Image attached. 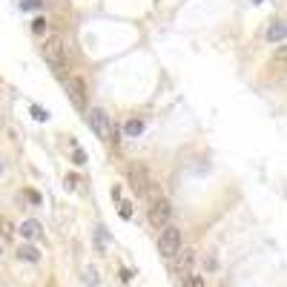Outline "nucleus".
I'll list each match as a JSON object with an SVG mask.
<instances>
[{
    "label": "nucleus",
    "instance_id": "obj_1",
    "mask_svg": "<svg viewBox=\"0 0 287 287\" xmlns=\"http://www.w3.org/2000/svg\"><path fill=\"white\" fill-rule=\"evenodd\" d=\"M43 58H46V64H49L58 75H64V72L69 69L72 52H69V46H66L64 37H49V40L43 43Z\"/></svg>",
    "mask_w": 287,
    "mask_h": 287
},
{
    "label": "nucleus",
    "instance_id": "obj_2",
    "mask_svg": "<svg viewBox=\"0 0 287 287\" xmlns=\"http://www.w3.org/2000/svg\"><path fill=\"white\" fill-rule=\"evenodd\" d=\"M150 224L152 227H169V216H172V204H169V198L167 195H155L152 198V204H150Z\"/></svg>",
    "mask_w": 287,
    "mask_h": 287
},
{
    "label": "nucleus",
    "instance_id": "obj_3",
    "mask_svg": "<svg viewBox=\"0 0 287 287\" xmlns=\"http://www.w3.org/2000/svg\"><path fill=\"white\" fill-rule=\"evenodd\" d=\"M178 250H181V230L169 224V227L161 230V236H158V253L164 255V258H175Z\"/></svg>",
    "mask_w": 287,
    "mask_h": 287
},
{
    "label": "nucleus",
    "instance_id": "obj_4",
    "mask_svg": "<svg viewBox=\"0 0 287 287\" xmlns=\"http://www.w3.org/2000/svg\"><path fill=\"white\" fill-rule=\"evenodd\" d=\"M86 121H89L92 132H95L98 138H103V141H112V132H115V127H112V121H109V115H106L103 109H89Z\"/></svg>",
    "mask_w": 287,
    "mask_h": 287
},
{
    "label": "nucleus",
    "instance_id": "obj_5",
    "mask_svg": "<svg viewBox=\"0 0 287 287\" xmlns=\"http://www.w3.org/2000/svg\"><path fill=\"white\" fill-rule=\"evenodd\" d=\"M192 261H195V250H190V247H181L175 258H169V267L175 273H187L190 276V267H192Z\"/></svg>",
    "mask_w": 287,
    "mask_h": 287
},
{
    "label": "nucleus",
    "instance_id": "obj_6",
    "mask_svg": "<svg viewBox=\"0 0 287 287\" xmlns=\"http://www.w3.org/2000/svg\"><path fill=\"white\" fill-rule=\"evenodd\" d=\"M66 89H69V98H72V103L78 106V109H86V84H84V78H69V84H66Z\"/></svg>",
    "mask_w": 287,
    "mask_h": 287
},
{
    "label": "nucleus",
    "instance_id": "obj_7",
    "mask_svg": "<svg viewBox=\"0 0 287 287\" xmlns=\"http://www.w3.org/2000/svg\"><path fill=\"white\" fill-rule=\"evenodd\" d=\"M129 184H132V190H135V192H144V190L150 187V175H147V169L141 167V164L129 167Z\"/></svg>",
    "mask_w": 287,
    "mask_h": 287
},
{
    "label": "nucleus",
    "instance_id": "obj_8",
    "mask_svg": "<svg viewBox=\"0 0 287 287\" xmlns=\"http://www.w3.org/2000/svg\"><path fill=\"white\" fill-rule=\"evenodd\" d=\"M285 37H287V26L282 20H273L270 29H267V40L270 43H285Z\"/></svg>",
    "mask_w": 287,
    "mask_h": 287
},
{
    "label": "nucleus",
    "instance_id": "obj_9",
    "mask_svg": "<svg viewBox=\"0 0 287 287\" xmlns=\"http://www.w3.org/2000/svg\"><path fill=\"white\" fill-rule=\"evenodd\" d=\"M20 236L23 238H37L40 236V224H37V221H23V224H20Z\"/></svg>",
    "mask_w": 287,
    "mask_h": 287
},
{
    "label": "nucleus",
    "instance_id": "obj_10",
    "mask_svg": "<svg viewBox=\"0 0 287 287\" xmlns=\"http://www.w3.org/2000/svg\"><path fill=\"white\" fill-rule=\"evenodd\" d=\"M124 132H127L129 138H138L141 132H144V121L141 118H129L127 124H124Z\"/></svg>",
    "mask_w": 287,
    "mask_h": 287
},
{
    "label": "nucleus",
    "instance_id": "obj_11",
    "mask_svg": "<svg viewBox=\"0 0 287 287\" xmlns=\"http://www.w3.org/2000/svg\"><path fill=\"white\" fill-rule=\"evenodd\" d=\"M17 258H23V261H40V253L34 250L32 244H23V247L17 250Z\"/></svg>",
    "mask_w": 287,
    "mask_h": 287
},
{
    "label": "nucleus",
    "instance_id": "obj_12",
    "mask_svg": "<svg viewBox=\"0 0 287 287\" xmlns=\"http://www.w3.org/2000/svg\"><path fill=\"white\" fill-rule=\"evenodd\" d=\"M184 287H207V282H204V276H198V273H190L184 279Z\"/></svg>",
    "mask_w": 287,
    "mask_h": 287
},
{
    "label": "nucleus",
    "instance_id": "obj_13",
    "mask_svg": "<svg viewBox=\"0 0 287 287\" xmlns=\"http://www.w3.org/2000/svg\"><path fill=\"white\" fill-rule=\"evenodd\" d=\"M273 61H276V64H282V66H287V46H285V43H282V46L276 49V55H273Z\"/></svg>",
    "mask_w": 287,
    "mask_h": 287
},
{
    "label": "nucleus",
    "instance_id": "obj_14",
    "mask_svg": "<svg viewBox=\"0 0 287 287\" xmlns=\"http://www.w3.org/2000/svg\"><path fill=\"white\" fill-rule=\"evenodd\" d=\"M118 213H121V219H132V204L129 201H118Z\"/></svg>",
    "mask_w": 287,
    "mask_h": 287
},
{
    "label": "nucleus",
    "instance_id": "obj_15",
    "mask_svg": "<svg viewBox=\"0 0 287 287\" xmlns=\"http://www.w3.org/2000/svg\"><path fill=\"white\" fill-rule=\"evenodd\" d=\"M32 29H34V32H37V34H40V32H43V29H46V20H43V17H34Z\"/></svg>",
    "mask_w": 287,
    "mask_h": 287
},
{
    "label": "nucleus",
    "instance_id": "obj_16",
    "mask_svg": "<svg viewBox=\"0 0 287 287\" xmlns=\"http://www.w3.org/2000/svg\"><path fill=\"white\" fill-rule=\"evenodd\" d=\"M75 164H86V152L81 150V147L75 150Z\"/></svg>",
    "mask_w": 287,
    "mask_h": 287
},
{
    "label": "nucleus",
    "instance_id": "obj_17",
    "mask_svg": "<svg viewBox=\"0 0 287 287\" xmlns=\"http://www.w3.org/2000/svg\"><path fill=\"white\" fill-rule=\"evenodd\" d=\"M32 112H34V118H37V121H46V112H43L40 106H32Z\"/></svg>",
    "mask_w": 287,
    "mask_h": 287
},
{
    "label": "nucleus",
    "instance_id": "obj_18",
    "mask_svg": "<svg viewBox=\"0 0 287 287\" xmlns=\"http://www.w3.org/2000/svg\"><path fill=\"white\" fill-rule=\"evenodd\" d=\"M37 6H40V0H26L23 3V9H37Z\"/></svg>",
    "mask_w": 287,
    "mask_h": 287
},
{
    "label": "nucleus",
    "instance_id": "obj_19",
    "mask_svg": "<svg viewBox=\"0 0 287 287\" xmlns=\"http://www.w3.org/2000/svg\"><path fill=\"white\" fill-rule=\"evenodd\" d=\"M253 3H261V0H253Z\"/></svg>",
    "mask_w": 287,
    "mask_h": 287
},
{
    "label": "nucleus",
    "instance_id": "obj_20",
    "mask_svg": "<svg viewBox=\"0 0 287 287\" xmlns=\"http://www.w3.org/2000/svg\"><path fill=\"white\" fill-rule=\"evenodd\" d=\"M0 255H3V247H0Z\"/></svg>",
    "mask_w": 287,
    "mask_h": 287
},
{
    "label": "nucleus",
    "instance_id": "obj_21",
    "mask_svg": "<svg viewBox=\"0 0 287 287\" xmlns=\"http://www.w3.org/2000/svg\"><path fill=\"white\" fill-rule=\"evenodd\" d=\"M0 169H3V167H0Z\"/></svg>",
    "mask_w": 287,
    "mask_h": 287
}]
</instances>
